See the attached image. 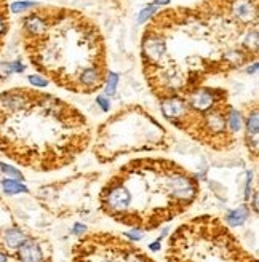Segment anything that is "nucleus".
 <instances>
[{
	"instance_id": "f257e3e1",
	"label": "nucleus",
	"mask_w": 259,
	"mask_h": 262,
	"mask_svg": "<svg viewBox=\"0 0 259 262\" xmlns=\"http://www.w3.org/2000/svg\"><path fill=\"white\" fill-rule=\"evenodd\" d=\"M92 142V125L69 103L26 88L0 93V152L22 168L63 170Z\"/></svg>"
},
{
	"instance_id": "f03ea898",
	"label": "nucleus",
	"mask_w": 259,
	"mask_h": 262,
	"mask_svg": "<svg viewBox=\"0 0 259 262\" xmlns=\"http://www.w3.org/2000/svg\"><path fill=\"white\" fill-rule=\"evenodd\" d=\"M200 182L185 166L165 157L131 158L106 179L99 210L138 232H152L187 213Z\"/></svg>"
},
{
	"instance_id": "7ed1b4c3",
	"label": "nucleus",
	"mask_w": 259,
	"mask_h": 262,
	"mask_svg": "<svg viewBox=\"0 0 259 262\" xmlns=\"http://www.w3.org/2000/svg\"><path fill=\"white\" fill-rule=\"evenodd\" d=\"M43 27L29 35L31 61L50 79L82 93L80 79L92 69L104 70V50L98 29L66 10H45Z\"/></svg>"
},
{
	"instance_id": "20e7f679",
	"label": "nucleus",
	"mask_w": 259,
	"mask_h": 262,
	"mask_svg": "<svg viewBox=\"0 0 259 262\" xmlns=\"http://www.w3.org/2000/svg\"><path fill=\"white\" fill-rule=\"evenodd\" d=\"M92 146L96 160L106 165L127 155L168 150L173 146V136L143 107L131 105L98 126Z\"/></svg>"
},
{
	"instance_id": "39448f33",
	"label": "nucleus",
	"mask_w": 259,
	"mask_h": 262,
	"mask_svg": "<svg viewBox=\"0 0 259 262\" xmlns=\"http://www.w3.org/2000/svg\"><path fill=\"white\" fill-rule=\"evenodd\" d=\"M166 262H258L221 217L195 216L168 238Z\"/></svg>"
},
{
	"instance_id": "423d86ee",
	"label": "nucleus",
	"mask_w": 259,
	"mask_h": 262,
	"mask_svg": "<svg viewBox=\"0 0 259 262\" xmlns=\"http://www.w3.org/2000/svg\"><path fill=\"white\" fill-rule=\"evenodd\" d=\"M71 262H157L133 240L114 232L85 233L72 246Z\"/></svg>"
},
{
	"instance_id": "0eeeda50",
	"label": "nucleus",
	"mask_w": 259,
	"mask_h": 262,
	"mask_svg": "<svg viewBox=\"0 0 259 262\" xmlns=\"http://www.w3.org/2000/svg\"><path fill=\"white\" fill-rule=\"evenodd\" d=\"M230 15L241 24L256 23L258 7L256 0H230Z\"/></svg>"
},
{
	"instance_id": "6e6552de",
	"label": "nucleus",
	"mask_w": 259,
	"mask_h": 262,
	"mask_svg": "<svg viewBox=\"0 0 259 262\" xmlns=\"http://www.w3.org/2000/svg\"><path fill=\"white\" fill-rule=\"evenodd\" d=\"M16 258L19 262H45L43 249L32 237H27L26 242L16 249Z\"/></svg>"
},
{
	"instance_id": "1a4fd4ad",
	"label": "nucleus",
	"mask_w": 259,
	"mask_h": 262,
	"mask_svg": "<svg viewBox=\"0 0 259 262\" xmlns=\"http://www.w3.org/2000/svg\"><path fill=\"white\" fill-rule=\"evenodd\" d=\"M258 109H253V112L246 119V133L245 141L248 147L250 157L253 160H258V135H259V119H258Z\"/></svg>"
},
{
	"instance_id": "9d476101",
	"label": "nucleus",
	"mask_w": 259,
	"mask_h": 262,
	"mask_svg": "<svg viewBox=\"0 0 259 262\" xmlns=\"http://www.w3.org/2000/svg\"><path fill=\"white\" fill-rule=\"evenodd\" d=\"M27 235L21 230L18 226H10L3 230L2 233V243L5 249L8 251H16L22 243L26 242Z\"/></svg>"
},
{
	"instance_id": "9b49d317",
	"label": "nucleus",
	"mask_w": 259,
	"mask_h": 262,
	"mask_svg": "<svg viewBox=\"0 0 259 262\" xmlns=\"http://www.w3.org/2000/svg\"><path fill=\"white\" fill-rule=\"evenodd\" d=\"M248 217H250V208L243 205L235 210L227 211L226 217H224V222H226L229 227H237V226L245 224V221L248 219Z\"/></svg>"
},
{
	"instance_id": "f8f14e48",
	"label": "nucleus",
	"mask_w": 259,
	"mask_h": 262,
	"mask_svg": "<svg viewBox=\"0 0 259 262\" xmlns=\"http://www.w3.org/2000/svg\"><path fill=\"white\" fill-rule=\"evenodd\" d=\"M2 189L7 195H16V193H27L29 189H27L24 184H21L18 181L13 179H3L2 181Z\"/></svg>"
},
{
	"instance_id": "ddd939ff",
	"label": "nucleus",
	"mask_w": 259,
	"mask_h": 262,
	"mask_svg": "<svg viewBox=\"0 0 259 262\" xmlns=\"http://www.w3.org/2000/svg\"><path fill=\"white\" fill-rule=\"evenodd\" d=\"M229 128L234 135H237V133L241 130V115H240L239 110L234 109V107L229 114Z\"/></svg>"
},
{
	"instance_id": "4468645a",
	"label": "nucleus",
	"mask_w": 259,
	"mask_h": 262,
	"mask_svg": "<svg viewBox=\"0 0 259 262\" xmlns=\"http://www.w3.org/2000/svg\"><path fill=\"white\" fill-rule=\"evenodd\" d=\"M117 83H119V75L115 72H109L108 80H106V94L108 96H114L117 90Z\"/></svg>"
},
{
	"instance_id": "2eb2a0df",
	"label": "nucleus",
	"mask_w": 259,
	"mask_h": 262,
	"mask_svg": "<svg viewBox=\"0 0 259 262\" xmlns=\"http://www.w3.org/2000/svg\"><path fill=\"white\" fill-rule=\"evenodd\" d=\"M0 168H2V171H3L7 176H11V177H16V179L24 181V176H22V173L18 171L16 168H13V166H10V165H7V163H0Z\"/></svg>"
},
{
	"instance_id": "dca6fc26",
	"label": "nucleus",
	"mask_w": 259,
	"mask_h": 262,
	"mask_svg": "<svg viewBox=\"0 0 259 262\" xmlns=\"http://www.w3.org/2000/svg\"><path fill=\"white\" fill-rule=\"evenodd\" d=\"M34 2H15V3H11V7L10 10L13 13H21V12H24V10H29L34 7Z\"/></svg>"
},
{
	"instance_id": "f3484780",
	"label": "nucleus",
	"mask_w": 259,
	"mask_h": 262,
	"mask_svg": "<svg viewBox=\"0 0 259 262\" xmlns=\"http://www.w3.org/2000/svg\"><path fill=\"white\" fill-rule=\"evenodd\" d=\"M29 82L36 87H47L48 85V80L42 75H29Z\"/></svg>"
},
{
	"instance_id": "a211bd4d",
	"label": "nucleus",
	"mask_w": 259,
	"mask_h": 262,
	"mask_svg": "<svg viewBox=\"0 0 259 262\" xmlns=\"http://www.w3.org/2000/svg\"><path fill=\"white\" fill-rule=\"evenodd\" d=\"M11 74H13V66H11V63L0 64V77H2V79H7Z\"/></svg>"
},
{
	"instance_id": "6ab92c4d",
	"label": "nucleus",
	"mask_w": 259,
	"mask_h": 262,
	"mask_svg": "<svg viewBox=\"0 0 259 262\" xmlns=\"http://www.w3.org/2000/svg\"><path fill=\"white\" fill-rule=\"evenodd\" d=\"M154 13H155V7H148V8H144L143 12L139 13L138 21H139V23H144V21H146V19H149Z\"/></svg>"
},
{
	"instance_id": "aec40b11",
	"label": "nucleus",
	"mask_w": 259,
	"mask_h": 262,
	"mask_svg": "<svg viewBox=\"0 0 259 262\" xmlns=\"http://www.w3.org/2000/svg\"><path fill=\"white\" fill-rule=\"evenodd\" d=\"M96 103L101 105V107H103V110H106V112H108V110H109V101H108V99H106L104 96H98L96 98Z\"/></svg>"
},
{
	"instance_id": "412c9836",
	"label": "nucleus",
	"mask_w": 259,
	"mask_h": 262,
	"mask_svg": "<svg viewBox=\"0 0 259 262\" xmlns=\"http://www.w3.org/2000/svg\"><path fill=\"white\" fill-rule=\"evenodd\" d=\"M11 66H13V72H22L26 68L22 66L19 61H16V63H11Z\"/></svg>"
},
{
	"instance_id": "4be33fe9",
	"label": "nucleus",
	"mask_w": 259,
	"mask_h": 262,
	"mask_svg": "<svg viewBox=\"0 0 259 262\" xmlns=\"http://www.w3.org/2000/svg\"><path fill=\"white\" fill-rule=\"evenodd\" d=\"M74 232H75V233H78V232L85 233V232H87V227H83V226H80V224H75V227H74Z\"/></svg>"
},
{
	"instance_id": "5701e85b",
	"label": "nucleus",
	"mask_w": 259,
	"mask_h": 262,
	"mask_svg": "<svg viewBox=\"0 0 259 262\" xmlns=\"http://www.w3.org/2000/svg\"><path fill=\"white\" fill-rule=\"evenodd\" d=\"M149 249H152V251H159V249H160V243H159V242H155V243L149 245Z\"/></svg>"
},
{
	"instance_id": "b1692460",
	"label": "nucleus",
	"mask_w": 259,
	"mask_h": 262,
	"mask_svg": "<svg viewBox=\"0 0 259 262\" xmlns=\"http://www.w3.org/2000/svg\"><path fill=\"white\" fill-rule=\"evenodd\" d=\"M8 261V254L3 253V251H0V262H7Z\"/></svg>"
},
{
	"instance_id": "393cba45",
	"label": "nucleus",
	"mask_w": 259,
	"mask_h": 262,
	"mask_svg": "<svg viewBox=\"0 0 259 262\" xmlns=\"http://www.w3.org/2000/svg\"><path fill=\"white\" fill-rule=\"evenodd\" d=\"M154 3L155 5H166V3H170V0H155Z\"/></svg>"
}]
</instances>
